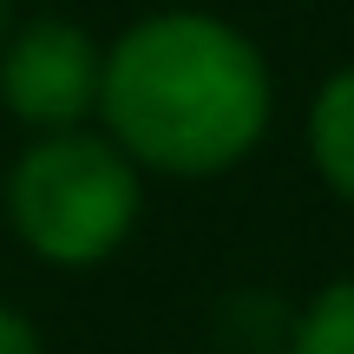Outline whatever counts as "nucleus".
<instances>
[{
    "label": "nucleus",
    "mask_w": 354,
    "mask_h": 354,
    "mask_svg": "<svg viewBox=\"0 0 354 354\" xmlns=\"http://www.w3.org/2000/svg\"><path fill=\"white\" fill-rule=\"evenodd\" d=\"M7 230L46 269H99L145 216V171L112 131H33L0 184Z\"/></svg>",
    "instance_id": "nucleus-2"
},
{
    "label": "nucleus",
    "mask_w": 354,
    "mask_h": 354,
    "mask_svg": "<svg viewBox=\"0 0 354 354\" xmlns=\"http://www.w3.org/2000/svg\"><path fill=\"white\" fill-rule=\"evenodd\" d=\"M92 118L145 177H223L269 138L276 79L236 20L165 7L105 46Z\"/></svg>",
    "instance_id": "nucleus-1"
},
{
    "label": "nucleus",
    "mask_w": 354,
    "mask_h": 354,
    "mask_svg": "<svg viewBox=\"0 0 354 354\" xmlns=\"http://www.w3.org/2000/svg\"><path fill=\"white\" fill-rule=\"evenodd\" d=\"M308 165L342 203H354V66H335L308 105Z\"/></svg>",
    "instance_id": "nucleus-4"
},
{
    "label": "nucleus",
    "mask_w": 354,
    "mask_h": 354,
    "mask_svg": "<svg viewBox=\"0 0 354 354\" xmlns=\"http://www.w3.org/2000/svg\"><path fill=\"white\" fill-rule=\"evenodd\" d=\"M289 354H354V276H335L308 295L289 328Z\"/></svg>",
    "instance_id": "nucleus-5"
},
{
    "label": "nucleus",
    "mask_w": 354,
    "mask_h": 354,
    "mask_svg": "<svg viewBox=\"0 0 354 354\" xmlns=\"http://www.w3.org/2000/svg\"><path fill=\"white\" fill-rule=\"evenodd\" d=\"M0 354H46L39 328L20 315V308H7V302H0Z\"/></svg>",
    "instance_id": "nucleus-6"
},
{
    "label": "nucleus",
    "mask_w": 354,
    "mask_h": 354,
    "mask_svg": "<svg viewBox=\"0 0 354 354\" xmlns=\"http://www.w3.org/2000/svg\"><path fill=\"white\" fill-rule=\"evenodd\" d=\"M105 46L66 13H39L0 33V105L26 131L92 125Z\"/></svg>",
    "instance_id": "nucleus-3"
},
{
    "label": "nucleus",
    "mask_w": 354,
    "mask_h": 354,
    "mask_svg": "<svg viewBox=\"0 0 354 354\" xmlns=\"http://www.w3.org/2000/svg\"><path fill=\"white\" fill-rule=\"evenodd\" d=\"M7 26H13V0H0V33H7Z\"/></svg>",
    "instance_id": "nucleus-7"
}]
</instances>
